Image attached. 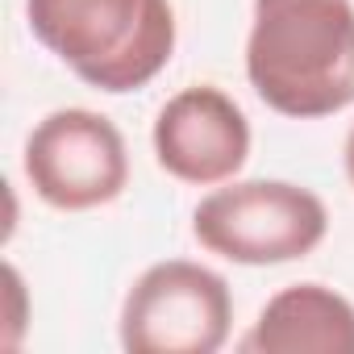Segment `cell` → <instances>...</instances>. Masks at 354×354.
Returning <instances> with one entry per match:
<instances>
[{
    "label": "cell",
    "mask_w": 354,
    "mask_h": 354,
    "mask_svg": "<svg viewBox=\"0 0 354 354\" xmlns=\"http://www.w3.org/2000/svg\"><path fill=\"white\" fill-rule=\"evenodd\" d=\"M5 275H9V292H13V333H9V346H17V337H21V300H26V288H21V275H17V267H5Z\"/></svg>",
    "instance_id": "cell-8"
},
{
    "label": "cell",
    "mask_w": 354,
    "mask_h": 354,
    "mask_svg": "<svg viewBox=\"0 0 354 354\" xmlns=\"http://www.w3.org/2000/svg\"><path fill=\"white\" fill-rule=\"evenodd\" d=\"M30 34L96 92H138L175 55L171 0H26Z\"/></svg>",
    "instance_id": "cell-2"
},
{
    "label": "cell",
    "mask_w": 354,
    "mask_h": 354,
    "mask_svg": "<svg viewBox=\"0 0 354 354\" xmlns=\"http://www.w3.org/2000/svg\"><path fill=\"white\" fill-rule=\"evenodd\" d=\"M342 162H346V180H350V188H354V125H350V133H346V146H342Z\"/></svg>",
    "instance_id": "cell-9"
},
{
    "label": "cell",
    "mask_w": 354,
    "mask_h": 354,
    "mask_svg": "<svg viewBox=\"0 0 354 354\" xmlns=\"http://www.w3.org/2000/svg\"><path fill=\"white\" fill-rule=\"evenodd\" d=\"M196 242L242 267H279L308 259L329 234V209L317 192L288 180H230L192 213Z\"/></svg>",
    "instance_id": "cell-3"
},
{
    "label": "cell",
    "mask_w": 354,
    "mask_h": 354,
    "mask_svg": "<svg viewBox=\"0 0 354 354\" xmlns=\"http://www.w3.org/2000/svg\"><path fill=\"white\" fill-rule=\"evenodd\" d=\"M246 354H354V304L325 283H292L275 292L250 333Z\"/></svg>",
    "instance_id": "cell-7"
},
{
    "label": "cell",
    "mask_w": 354,
    "mask_h": 354,
    "mask_svg": "<svg viewBox=\"0 0 354 354\" xmlns=\"http://www.w3.org/2000/svg\"><path fill=\"white\" fill-rule=\"evenodd\" d=\"M246 80L279 117L317 121L354 104L350 0H254Z\"/></svg>",
    "instance_id": "cell-1"
},
{
    "label": "cell",
    "mask_w": 354,
    "mask_h": 354,
    "mask_svg": "<svg viewBox=\"0 0 354 354\" xmlns=\"http://www.w3.org/2000/svg\"><path fill=\"white\" fill-rule=\"evenodd\" d=\"M26 180L59 213L113 205L129 184L121 129L92 109H55L26 138Z\"/></svg>",
    "instance_id": "cell-5"
},
{
    "label": "cell",
    "mask_w": 354,
    "mask_h": 354,
    "mask_svg": "<svg viewBox=\"0 0 354 354\" xmlns=\"http://www.w3.org/2000/svg\"><path fill=\"white\" fill-rule=\"evenodd\" d=\"M154 158L180 184H230L250 158V121L238 100L213 84L175 92L154 117Z\"/></svg>",
    "instance_id": "cell-6"
},
{
    "label": "cell",
    "mask_w": 354,
    "mask_h": 354,
    "mask_svg": "<svg viewBox=\"0 0 354 354\" xmlns=\"http://www.w3.org/2000/svg\"><path fill=\"white\" fill-rule=\"evenodd\" d=\"M230 283L192 259L146 267L121 304V346L129 354H217L230 342Z\"/></svg>",
    "instance_id": "cell-4"
}]
</instances>
